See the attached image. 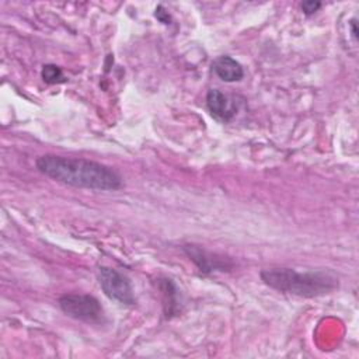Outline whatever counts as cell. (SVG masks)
Here are the masks:
<instances>
[{
  "label": "cell",
  "instance_id": "cell-1",
  "mask_svg": "<svg viewBox=\"0 0 359 359\" xmlns=\"http://www.w3.org/2000/svg\"><path fill=\"white\" fill-rule=\"evenodd\" d=\"M35 165L46 177L77 188L115 191L123 185L114 168L86 158L45 154L36 158Z\"/></svg>",
  "mask_w": 359,
  "mask_h": 359
},
{
  "label": "cell",
  "instance_id": "cell-2",
  "mask_svg": "<svg viewBox=\"0 0 359 359\" xmlns=\"http://www.w3.org/2000/svg\"><path fill=\"white\" fill-rule=\"evenodd\" d=\"M265 285L283 293L300 297H316L338 287V276L332 271L297 272L292 268H269L261 271Z\"/></svg>",
  "mask_w": 359,
  "mask_h": 359
},
{
  "label": "cell",
  "instance_id": "cell-3",
  "mask_svg": "<svg viewBox=\"0 0 359 359\" xmlns=\"http://www.w3.org/2000/svg\"><path fill=\"white\" fill-rule=\"evenodd\" d=\"M63 313L86 323H100L104 311L100 302L90 294H65L59 299Z\"/></svg>",
  "mask_w": 359,
  "mask_h": 359
},
{
  "label": "cell",
  "instance_id": "cell-4",
  "mask_svg": "<svg viewBox=\"0 0 359 359\" xmlns=\"http://www.w3.org/2000/svg\"><path fill=\"white\" fill-rule=\"evenodd\" d=\"M98 279H100V285L104 290V293L121 303V304H133L135 303V294H133V289L132 285L129 282V279L122 275L121 272H118L114 268H108V266H101L98 269Z\"/></svg>",
  "mask_w": 359,
  "mask_h": 359
},
{
  "label": "cell",
  "instance_id": "cell-5",
  "mask_svg": "<svg viewBox=\"0 0 359 359\" xmlns=\"http://www.w3.org/2000/svg\"><path fill=\"white\" fill-rule=\"evenodd\" d=\"M206 105L210 114L220 121H230L236 114V104L217 88L208 91Z\"/></svg>",
  "mask_w": 359,
  "mask_h": 359
},
{
  "label": "cell",
  "instance_id": "cell-6",
  "mask_svg": "<svg viewBox=\"0 0 359 359\" xmlns=\"http://www.w3.org/2000/svg\"><path fill=\"white\" fill-rule=\"evenodd\" d=\"M212 67H213V72L216 73V76L227 83L238 81L244 76V70H243L241 65L230 56H219L212 63Z\"/></svg>",
  "mask_w": 359,
  "mask_h": 359
},
{
  "label": "cell",
  "instance_id": "cell-7",
  "mask_svg": "<svg viewBox=\"0 0 359 359\" xmlns=\"http://www.w3.org/2000/svg\"><path fill=\"white\" fill-rule=\"evenodd\" d=\"M187 254L189 255V258L201 268V271H215V269H224L229 268L230 264L227 265L224 259L222 258H212L213 255L195 247V245H188L185 247Z\"/></svg>",
  "mask_w": 359,
  "mask_h": 359
},
{
  "label": "cell",
  "instance_id": "cell-8",
  "mask_svg": "<svg viewBox=\"0 0 359 359\" xmlns=\"http://www.w3.org/2000/svg\"><path fill=\"white\" fill-rule=\"evenodd\" d=\"M42 79L50 84L59 83V81H63V73L60 67L55 65H45L42 69Z\"/></svg>",
  "mask_w": 359,
  "mask_h": 359
},
{
  "label": "cell",
  "instance_id": "cell-9",
  "mask_svg": "<svg viewBox=\"0 0 359 359\" xmlns=\"http://www.w3.org/2000/svg\"><path fill=\"white\" fill-rule=\"evenodd\" d=\"M320 7H321V3H320V1L309 0V1L302 3V10H303V11H304V14H307V15H310V14L316 13Z\"/></svg>",
  "mask_w": 359,
  "mask_h": 359
}]
</instances>
